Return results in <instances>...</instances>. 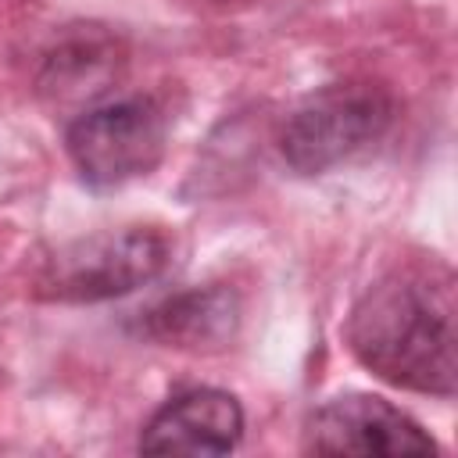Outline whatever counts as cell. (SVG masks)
Here are the masks:
<instances>
[{
    "label": "cell",
    "instance_id": "277c9868",
    "mask_svg": "<svg viewBox=\"0 0 458 458\" xmlns=\"http://www.w3.org/2000/svg\"><path fill=\"white\" fill-rule=\"evenodd\" d=\"M64 147L82 182L100 190L122 186L161 165L168 147V114L143 93L104 100L72 118Z\"/></svg>",
    "mask_w": 458,
    "mask_h": 458
},
{
    "label": "cell",
    "instance_id": "5b68a950",
    "mask_svg": "<svg viewBox=\"0 0 458 458\" xmlns=\"http://www.w3.org/2000/svg\"><path fill=\"white\" fill-rule=\"evenodd\" d=\"M311 454H437V440L401 408L376 394H340L311 411L304 426Z\"/></svg>",
    "mask_w": 458,
    "mask_h": 458
},
{
    "label": "cell",
    "instance_id": "3957f363",
    "mask_svg": "<svg viewBox=\"0 0 458 458\" xmlns=\"http://www.w3.org/2000/svg\"><path fill=\"white\" fill-rule=\"evenodd\" d=\"M394 122V97L376 82H333L311 93L279 132L286 165L301 175H318L369 143Z\"/></svg>",
    "mask_w": 458,
    "mask_h": 458
},
{
    "label": "cell",
    "instance_id": "6da1fadb",
    "mask_svg": "<svg viewBox=\"0 0 458 458\" xmlns=\"http://www.w3.org/2000/svg\"><path fill=\"white\" fill-rule=\"evenodd\" d=\"M347 344L383 383L451 397L458 383L451 272L397 268L372 283L347 318Z\"/></svg>",
    "mask_w": 458,
    "mask_h": 458
},
{
    "label": "cell",
    "instance_id": "7a4b0ae2",
    "mask_svg": "<svg viewBox=\"0 0 458 458\" xmlns=\"http://www.w3.org/2000/svg\"><path fill=\"white\" fill-rule=\"evenodd\" d=\"M172 261V240L154 225L104 229L54 250L36 272V293L47 301L93 304L132 293L157 279Z\"/></svg>",
    "mask_w": 458,
    "mask_h": 458
},
{
    "label": "cell",
    "instance_id": "ba28073f",
    "mask_svg": "<svg viewBox=\"0 0 458 458\" xmlns=\"http://www.w3.org/2000/svg\"><path fill=\"white\" fill-rule=\"evenodd\" d=\"M114 72V43L100 39V36H82L72 39L68 47H61L50 61H47V86L57 93H93L107 82V75Z\"/></svg>",
    "mask_w": 458,
    "mask_h": 458
},
{
    "label": "cell",
    "instance_id": "9c48e42d",
    "mask_svg": "<svg viewBox=\"0 0 458 458\" xmlns=\"http://www.w3.org/2000/svg\"><path fill=\"white\" fill-rule=\"evenodd\" d=\"M208 4H222V7H229V4H250V0H208Z\"/></svg>",
    "mask_w": 458,
    "mask_h": 458
},
{
    "label": "cell",
    "instance_id": "52a82bcc",
    "mask_svg": "<svg viewBox=\"0 0 458 458\" xmlns=\"http://www.w3.org/2000/svg\"><path fill=\"white\" fill-rule=\"evenodd\" d=\"M240 322V304L229 290L222 286H204V290H186L168 297L147 315V333L157 336L161 344L175 347H204V344H222L233 336Z\"/></svg>",
    "mask_w": 458,
    "mask_h": 458
},
{
    "label": "cell",
    "instance_id": "8992f818",
    "mask_svg": "<svg viewBox=\"0 0 458 458\" xmlns=\"http://www.w3.org/2000/svg\"><path fill=\"white\" fill-rule=\"evenodd\" d=\"M243 437V408L225 390H186L161 404L140 433L147 454H229Z\"/></svg>",
    "mask_w": 458,
    "mask_h": 458
}]
</instances>
